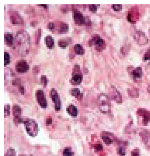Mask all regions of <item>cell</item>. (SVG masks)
Returning a JSON list of instances; mask_svg holds the SVG:
<instances>
[{"instance_id": "1", "label": "cell", "mask_w": 150, "mask_h": 156, "mask_svg": "<svg viewBox=\"0 0 150 156\" xmlns=\"http://www.w3.org/2000/svg\"><path fill=\"white\" fill-rule=\"evenodd\" d=\"M30 36L27 32L20 31L17 32L14 43L19 54L26 55L28 54L30 45Z\"/></svg>"}, {"instance_id": "2", "label": "cell", "mask_w": 150, "mask_h": 156, "mask_svg": "<svg viewBox=\"0 0 150 156\" xmlns=\"http://www.w3.org/2000/svg\"><path fill=\"white\" fill-rule=\"evenodd\" d=\"M98 101L99 108L102 113L104 114H110L111 107L109 97L104 94H102L99 96Z\"/></svg>"}, {"instance_id": "3", "label": "cell", "mask_w": 150, "mask_h": 156, "mask_svg": "<svg viewBox=\"0 0 150 156\" xmlns=\"http://www.w3.org/2000/svg\"><path fill=\"white\" fill-rule=\"evenodd\" d=\"M23 123L26 131L29 136L33 138L36 137L39 132V127L37 122L34 119H27Z\"/></svg>"}, {"instance_id": "4", "label": "cell", "mask_w": 150, "mask_h": 156, "mask_svg": "<svg viewBox=\"0 0 150 156\" xmlns=\"http://www.w3.org/2000/svg\"><path fill=\"white\" fill-rule=\"evenodd\" d=\"M73 17L76 24L78 25L90 24L89 19L84 16L83 14L77 9L73 8Z\"/></svg>"}, {"instance_id": "5", "label": "cell", "mask_w": 150, "mask_h": 156, "mask_svg": "<svg viewBox=\"0 0 150 156\" xmlns=\"http://www.w3.org/2000/svg\"><path fill=\"white\" fill-rule=\"evenodd\" d=\"M89 44L91 45H94L96 49L99 52H101L103 50L106 46L104 40L97 34L92 36V38L90 39Z\"/></svg>"}, {"instance_id": "6", "label": "cell", "mask_w": 150, "mask_h": 156, "mask_svg": "<svg viewBox=\"0 0 150 156\" xmlns=\"http://www.w3.org/2000/svg\"><path fill=\"white\" fill-rule=\"evenodd\" d=\"M83 79V75L79 65H76L73 68L72 76L71 83L74 85H77L81 83Z\"/></svg>"}, {"instance_id": "7", "label": "cell", "mask_w": 150, "mask_h": 156, "mask_svg": "<svg viewBox=\"0 0 150 156\" xmlns=\"http://www.w3.org/2000/svg\"><path fill=\"white\" fill-rule=\"evenodd\" d=\"M50 96L54 104V108L56 111H59L62 108V101L60 95L56 89H51Z\"/></svg>"}, {"instance_id": "8", "label": "cell", "mask_w": 150, "mask_h": 156, "mask_svg": "<svg viewBox=\"0 0 150 156\" xmlns=\"http://www.w3.org/2000/svg\"><path fill=\"white\" fill-rule=\"evenodd\" d=\"M36 99L38 105L42 108H46L48 107V101L45 92L42 90H37L36 93Z\"/></svg>"}, {"instance_id": "9", "label": "cell", "mask_w": 150, "mask_h": 156, "mask_svg": "<svg viewBox=\"0 0 150 156\" xmlns=\"http://www.w3.org/2000/svg\"><path fill=\"white\" fill-rule=\"evenodd\" d=\"M13 115L14 121L16 123H23L24 120L22 118L23 110L18 105H15L12 107Z\"/></svg>"}, {"instance_id": "10", "label": "cell", "mask_w": 150, "mask_h": 156, "mask_svg": "<svg viewBox=\"0 0 150 156\" xmlns=\"http://www.w3.org/2000/svg\"><path fill=\"white\" fill-rule=\"evenodd\" d=\"M137 114L141 117L143 125L147 126L150 123V111L145 108H138Z\"/></svg>"}, {"instance_id": "11", "label": "cell", "mask_w": 150, "mask_h": 156, "mask_svg": "<svg viewBox=\"0 0 150 156\" xmlns=\"http://www.w3.org/2000/svg\"><path fill=\"white\" fill-rule=\"evenodd\" d=\"M29 69V65L25 60H19L17 62L16 69L18 73H24L28 72Z\"/></svg>"}, {"instance_id": "12", "label": "cell", "mask_w": 150, "mask_h": 156, "mask_svg": "<svg viewBox=\"0 0 150 156\" xmlns=\"http://www.w3.org/2000/svg\"><path fill=\"white\" fill-rule=\"evenodd\" d=\"M117 147L116 152L119 156H126L128 143L126 141L117 140Z\"/></svg>"}, {"instance_id": "13", "label": "cell", "mask_w": 150, "mask_h": 156, "mask_svg": "<svg viewBox=\"0 0 150 156\" xmlns=\"http://www.w3.org/2000/svg\"><path fill=\"white\" fill-rule=\"evenodd\" d=\"M101 137L104 144L107 146H109L110 144H113L114 140L116 141L117 140L112 133L108 132H102Z\"/></svg>"}, {"instance_id": "14", "label": "cell", "mask_w": 150, "mask_h": 156, "mask_svg": "<svg viewBox=\"0 0 150 156\" xmlns=\"http://www.w3.org/2000/svg\"><path fill=\"white\" fill-rule=\"evenodd\" d=\"M110 97L111 100L115 101L117 103H121L122 102V98L120 93L118 91L115 87H111L110 91Z\"/></svg>"}, {"instance_id": "15", "label": "cell", "mask_w": 150, "mask_h": 156, "mask_svg": "<svg viewBox=\"0 0 150 156\" xmlns=\"http://www.w3.org/2000/svg\"><path fill=\"white\" fill-rule=\"evenodd\" d=\"M133 80L135 82H138L142 79L143 76V71L141 67H138L132 70L131 73Z\"/></svg>"}, {"instance_id": "16", "label": "cell", "mask_w": 150, "mask_h": 156, "mask_svg": "<svg viewBox=\"0 0 150 156\" xmlns=\"http://www.w3.org/2000/svg\"><path fill=\"white\" fill-rule=\"evenodd\" d=\"M56 27L58 33L60 34L66 33L69 30V25L65 22H59L57 25L54 23V29Z\"/></svg>"}, {"instance_id": "17", "label": "cell", "mask_w": 150, "mask_h": 156, "mask_svg": "<svg viewBox=\"0 0 150 156\" xmlns=\"http://www.w3.org/2000/svg\"><path fill=\"white\" fill-rule=\"evenodd\" d=\"M10 20L13 24H22L23 21L20 15L17 12L14 11L10 15Z\"/></svg>"}, {"instance_id": "18", "label": "cell", "mask_w": 150, "mask_h": 156, "mask_svg": "<svg viewBox=\"0 0 150 156\" xmlns=\"http://www.w3.org/2000/svg\"><path fill=\"white\" fill-rule=\"evenodd\" d=\"M140 135L144 144L150 149V132L147 130H144L140 133Z\"/></svg>"}, {"instance_id": "19", "label": "cell", "mask_w": 150, "mask_h": 156, "mask_svg": "<svg viewBox=\"0 0 150 156\" xmlns=\"http://www.w3.org/2000/svg\"><path fill=\"white\" fill-rule=\"evenodd\" d=\"M66 111L68 114L73 117H76L78 114V110L75 105H70L67 107Z\"/></svg>"}, {"instance_id": "20", "label": "cell", "mask_w": 150, "mask_h": 156, "mask_svg": "<svg viewBox=\"0 0 150 156\" xmlns=\"http://www.w3.org/2000/svg\"><path fill=\"white\" fill-rule=\"evenodd\" d=\"M135 37L139 44L144 45L148 42V38L146 37L145 34L141 31H138Z\"/></svg>"}, {"instance_id": "21", "label": "cell", "mask_w": 150, "mask_h": 156, "mask_svg": "<svg viewBox=\"0 0 150 156\" xmlns=\"http://www.w3.org/2000/svg\"><path fill=\"white\" fill-rule=\"evenodd\" d=\"M5 42L6 45L9 46H12L14 44V38L12 33H6L5 34Z\"/></svg>"}, {"instance_id": "22", "label": "cell", "mask_w": 150, "mask_h": 156, "mask_svg": "<svg viewBox=\"0 0 150 156\" xmlns=\"http://www.w3.org/2000/svg\"><path fill=\"white\" fill-rule=\"evenodd\" d=\"M71 42H72V39L71 38H62L59 40L58 45L61 48L65 49L68 46Z\"/></svg>"}, {"instance_id": "23", "label": "cell", "mask_w": 150, "mask_h": 156, "mask_svg": "<svg viewBox=\"0 0 150 156\" xmlns=\"http://www.w3.org/2000/svg\"><path fill=\"white\" fill-rule=\"evenodd\" d=\"M45 42L46 46L49 49H52L54 47V38L52 36L48 35L45 38Z\"/></svg>"}, {"instance_id": "24", "label": "cell", "mask_w": 150, "mask_h": 156, "mask_svg": "<svg viewBox=\"0 0 150 156\" xmlns=\"http://www.w3.org/2000/svg\"><path fill=\"white\" fill-rule=\"evenodd\" d=\"M71 94L73 97H75L77 99H81L83 97L82 94L78 88L72 89L71 91Z\"/></svg>"}, {"instance_id": "25", "label": "cell", "mask_w": 150, "mask_h": 156, "mask_svg": "<svg viewBox=\"0 0 150 156\" xmlns=\"http://www.w3.org/2000/svg\"><path fill=\"white\" fill-rule=\"evenodd\" d=\"M74 49H75V53L77 55L82 56L85 54V49L81 44H76L74 47Z\"/></svg>"}, {"instance_id": "26", "label": "cell", "mask_w": 150, "mask_h": 156, "mask_svg": "<svg viewBox=\"0 0 150 156\" xmlns=\"http://www.w3.org/2000/svg\"><path fill=\"white\" fill-rule=\"evenodd\" d=\"M75 152L70 147H66L64 148L63 151V156H74Z\"/></svg>"}, {"instance_id": "27", "label": "cell", "mask_w": 150, "mask_h": 156, "mask_svg": "<svg viewBox=\"0 0 150 156\" xmlns=\"http://www.w3.org/2000/svg\"><path fill=\"white\" fill-rule=\"evenodd\" d=\"M5 156H16L15 149L12 147L9 148L5 154Z\"/></svg>"}, {"instance_id": "28", "label": "cell", "mask_w": 150, "mask_h": 156, "mask_svg": "<svg viewBox=\"0 0 150 156\" xmlns=\"http://www.w3.org/2000/svg\"><path fill=\"white\" fill-rule=\"evenodd\" d=\"M11 57L8 52H5L4 54V66H8L10 63Z\"/></svg>"}, {"instance_id": "29", "label": "cell", "mask_w": 150, "mask_h": 156, "mask_svg": "<svg viewBox=\"0 0 150 156\" xmlns=\"http://www.w3.org/2000/svg\"><path fill=\"white\" fill-rule=\"evenodd\" d=\"M11 107L10 105H5L4 107V116L5 118L8 117L10 115Z\"/></svg>"}, {"instance_id": "30", "label": "cell", "mask_w": 150, "mask_h": 156, "mask_svg": "<svg viewBox=\"0 0 150 156\" xmlns=\"http://www.w3.org/2000/svg\"><path fill=\"white\" fill-rule=\"evenodd\" d=\"M41 84L44 87H46L47 86L48 83V78L45 75H42L41 78Z\"/></svg>"}, {"instance_id": "31", "label": "cell", "mask_w": 150, "mask_h": 156, "mask_svg": "<svg viewBox=\"0 0 150 156\" xmlns=\"http://www.w3.org/2000/svg\"><path fill=\"white\" fill-rule=\"evenodd\" d=\"M131 156H141L140 148L136 147L134 149L131 151Z\"/></svg>"}, {"instance_id": "32", "label": "cell", "mask_w": 150, "mask_h": 156, "mask_svg": "<svg viewBox=\"0 0 150 156\" xmlns=\"http://www.w3.org/2000/svg\"><path fill=\"white\" fill-rule=\"evenodd\" d=\"M95 150L96 152L101 151L103 150V146L101 144L99 143V144H96L94 147Z\"/></svg>"}, {"instance_id": "33", "label": "cell", "mask_w": 150, "mask_h": 156, "mask_svg": "<svg viewBox=\"0 0 150 156\" xmlns=\"http://www.w3.org/2000/svg\"><path fill=\"white\" fill-rule=\"evenodd\" d=\"M112 9L115 11H120L122 9V5H112Z\"/></svg>"}, {"instance_id": "34", "label": "cell", "mask_w": 150, "mask_h": 156, "mask_svg": "<svg viewBox=\"0 0 150 156\" xmlns=\"http://www.w3.org/2000/svg\"><path fill=\"white\" fill-rule=\"evenodd\" d=\"M144 61H149L150 63V50L146 52L144 56Z\"/></svg>"}, {"instance_id": "35", "label": "cell", "mask_w": 150, "mask_h": 156, "mask_svg": "<svg viewBox=\"0 0 150 156\" xmlns=\"http://www.w3.org/2000/svg\"><path fill=\"white\" fill-rule=\"evenodd\" d=\"M98 5H89V10L92 12H96L97 10Z\"/></svg>"}, {"instance_id": "36", "label": "cell", "mask_w": 150, "mask_h": 156, "mask_svg": "<svg viewBox=\"0 0 150 156\" xmlns=\"http://www.w3.org/2000/svg\"><path fill=\"white\" fill-rule=\"evenodd\" d=\"M48 28L49 30L53 31L54 29V23L53 22H50L48 23Z\"/></svg>"}, {"instance_id": "37", "label": "cell", "mask_w": 150, "mask_h": 156, "mask_svg": "<svg viewBox=\"0 0 150 156\" xmlns=\"http://www.w3.org/2000/svg\"><path fill=\"white\" fill-rule=\"evenodd\" d=\"M19 91L22 94H24L25 89L24 87L22 86L19 87Z\"/></svg>"}, {"instance_id": "38", "label": "cell", "mask_w": 150, "mask_h": 156, "mask_svg": "<svg viewBox=\"0 0 150 156\" xmlns=\"http://www.w3.org/2000/svg\"><path fill=\"white\" fill-rule=\"evenodd\" d=\"M52 123V119L51 118H48V119L46 120V123L47 125H49V124H51Z\"/></svg>"}, {"instance_id": "39", "label": "cell", "mask_w": 150, "mask_h": 156, "mask_svg": "<svg viewBox=\"0 0 150 156\" xmlns=\"http://www.w3.org/2000/svg\"><path fill=\"white\" fill-rule=\"evenodd\" d=\"M39 6H40L44 8L45 9H47L48 8V5H39Z\"/></svg>"}, {"instance_id": "40", "label": "cell", "mask_w": 150, "mask_h": 156, "mask_svg": "<svg viewBox=\"0 0 150 156\" xmlns=\"http://www.w3.org/2000/svg\"><path fill=\"white\" fill-rule=\"evenodd\" d=\"M148 92L150 94V86L148 88Z\"/></svg>"}, {"instance_id": "41", "label": "cell", "mask_w": 150, "mask_h": 156, "mask_svg": "<svg viewBox=\"0 0 150 156\" xmlns=\"http://www.w3.org/2000/svg\"><path fill=\"white\" fill-rule=\"evenodd\" d=\"M18 156H26V155L24 154H20Z\"/></svg>"}, {"instance_id": "42", "label": "cell", "mask_w": 150, "mask_h": 156, "mask_svg": "<svg viewBox=\"0 0 150 156\" xmlns=\"http://www.w3.org/2000/svg\"></svg>"}]
</instances>
